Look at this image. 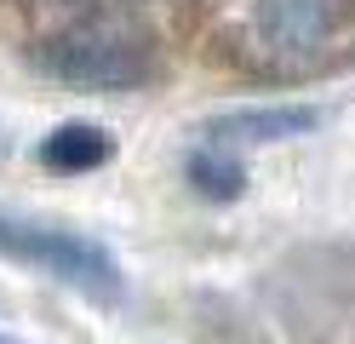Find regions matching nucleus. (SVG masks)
Returning <instances> with one entry per match:
<instances>
[{"label":"nucleus","instance_id":"1","mask_svg":"<svg viewBox=\"0 0 355 344\" xmlns=\"http://www.w3.org/2000/svg\"><path fill=\"white\" fill-rule=\"evenodd\" d=\"M0 252L12 264H29L52 281L75 287L98 304H115L126 293V275L115 264V252L103 241H92L86 229H69V224H52V218H29V213H12L0 206Z\"/></svg>","mask_w":355,"mask_h":344},{"label":"nucleus","instance_id":"2","mask_svg":"<svg viewBox=\"0 0 355 344\" xmlns=\"http://www.w3.org/2000/svg\"><path fill=\"white\" fill-rule=\"evenodd\" d=\"M40 63H46L58 81L98 86V92H126V86L149 81V46L121 35V29H98V23L52 40L46 52H40Z\"/></svg>","mask_w":355,"mask_h":344},{"label":"nucleus","instance_id":"3","mask_svg":"<svg viewBox=\"0 0 355 344\" xmlns=\"http://www.w3.org/2000/svg\"><path fill=\"white\" fill-rule=\"evenodd\" d=\"M349 12H355V0H252L247 23H252V40L270 58L309 63L344 35Z\"/></svg>","mask_w":355,"mask_h":344},{"label":"nucleus","instance_id":"4","mask_svg":"<svg viewBox=\"0 0 355 344\" xmlns=\"http://www.w3.org/2000/svg\"><path fill=\"white\" fill-rule=\"evenodd\" d=\"M321 109L315 104H252V109H230L207 126V144L218 149H252V144H293V138L315 132Z\"/></svg>","mask_w":355,"mask_h":344},{"label":"nucleus","instance_id":"5","mask_svg":"<svg viewBox=\"0 0 355 344\" xmlns=\"http://www.w3.org/2000/svg\"><path fill=\"white\" fill-rule=\"evenodd\" d=\"M109 149L115 144H109V132L98 121H63V126H52L40 138V161L52 172H92V167L109 161Z\"/></svg>","mask_w":355,"mask_h":344},{"label":"nucleus","instance_id":"6","mask_svg":"<svg viewBox=\"0 0 355 344\" xmlns=\"http://www.w3.org/2000/svg\"><path fill=\"white\" fill-rule=\"evenodd\" d=\"M189 183H195V195H212V201H235L241 190H247V167H241V155L235 149H218V144H201L189 155Z\"/></svg>","mask_w":355,"mask_h":344},{"label":"nucleus","instance_id":"7","mask_svg":"<svg viewBox=\"0 0 355 344\" xmlns=\"http://www.w3.org/2000/svg\"><path fill=\"white\" fill-rule=\"evenodd\" d=\"M0 344H12V338H0Z\"/></svg>","mask_w":355,"mask_h":344}]
</instances>
